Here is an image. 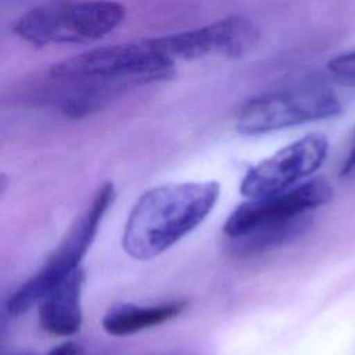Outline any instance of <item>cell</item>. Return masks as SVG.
<instances>
[{"instance_id":"1","label":"cell","mask_w":355,"mask_h":355,"mask_svg":"<svg viewBox=\"0 0 355 355\" xmlns=\"http://www.w3.org/2000/svg\"><path fill=\"white\" fill-rule=\"evenodd\" d=\"M218 182L171 183L146 191L133 205L122 244L136 259H151L194 230L219 197Z\"/></svg>"},{"instance_id":"2","label":"cell","mask_w":355,"mask_h":355,"mask_svg":"<svg viewBox=\"0 0 355 355\" xmlns=\"http://www.w3.org/2000/svg\"><path fill=\"white\" fill-rule=\"evenodd\" d=\"M123 4L114 0H55L31 8L12 31L33 46L94 42L112 32L125 18Z\"/></svg>"},{"instance_id":"3","label":"cell","mask_w":355,"mask_h":355,"mask_svg":"<svg viewBox=\"0 0 355 355\" xmlns=\"http://www.w3.org/2000/svg\"><path fill=\"white\" fill-rule=\"evenodd\" d=\"M341 103L320 80H302L254 96L239 111L236 129L245 136L263 135L306 122L336 116Z\"/></svg>"},{"instance_id":"4","label":"cell","mask_w":355,"mask_h":355,"mask_svg":"<svg viewBox=\"0 0 355 355\" xmlns=\"http://www.w3.org/2000/svg\"><path fill=\"white\" fill-rule=\"evenodd\" d=\"M112 200L114 186L111 183L103 184L87 209L75 220L62 243L43 268L10 297L7 309L11 315L18 316L28 312L33 305L40 302L53 287L73 270L79 269V263L92 245L98 225Z\"/></svg>"},{"instance_id":"5","label":"cell","mask_w":355,"mask_h":355,"mask_svg":"<svg viewBox=\"0 0 355 355\" xmlns=\"http://www.w3.org/2000/svg\"><path fill=\"white\" fill-rule=\"evenodd\" d=\"M173 65L175 61L159 50L154 37L93 49L54 64L49 73L61 78L129 79L144 85L171 76Z\"/></svg>"},{"instance_id":"6","label":"cell","mask_w":355,"mask_h":355,"mask_svg":"<svg viewBox=\"0 0 355 355\" xmlns=\"http://www.w3.org/2000/svg\"><path fill=\"white\" fill-rule=\"evenodd\" d=\"M259 40L258 26L241 14L227 15L197 29L155 37L159 50L172 61L204 55L240 57Z\"/></svg>"},{"instance_id":"7","label":"cell","mask_w":355,"mask_h":355,"mask_svg":"<svg viewBox=\"0 0 355 355\" xmlns=\"http://www.w3.org/2000/svg\"><path fill=\"white\" fill-rule=\"evenodd\" d=\"M327 148L324 136L306 135L248 169L240 190L250 198L282 193L315 172L323 164Z\"/></svg>"},{"instance_id":"8","label":"cell","mask_w":355,"mask_h":355,"mask_svg":"<svg viewBox=\"0 0 355 355\" xmlns=\"http://www.w3.org/2000/svg\"><path fill=\"white\" fill-rule=\"evenodd\" d=\"M331 196L329 182L318 178L277 194L251 198L229 215L223 232L233 239L265 225L309 215L315 208L326 204Z\"/></svg>"},{"instance_id":"9","label":"cell","mask_w":355,"mask_h":355,"mask_svg":"<svg viewBox=\"0 0 355 355\" xmlns=\"http://www.w3.org/2000/svg\"><path fill=\"white\" fill-rule=\"evenodd\" d=\"M85 275L82 269L73 270L39 302L40 326L55 336H72L82 324L80 293Z\"/></svg>"},{"instance_id":"10","label":"cell","mask_w":355,"mask_h":355,"mask_svg":"<svg viewBox=\"0 0 355 355\" xmlns=\"http://www.w3.org/2000/svg\"><path fill=\"white\" fill-rule=\"evenodd\" d=\"M184 308V301H169L147 306L119 305L105 313L101 324L111 336H128L162 324L180 315Z\"/></svg>"},{"instance_id":"11","label":"cell","mask_w":355,"mask_h":355,"mask_svg":"<svg viewBox=\"0 0 355 355\" xmlns=\"http://www.w3.org/2000/svg\"><path fill=\"white\" fill-rule=\"evenodd\" d=\"M312 218L302 215L291 220L265 225L239 237L229 239L230 250L237 257H252L275 250L301 236L311 225Z\"/></svg>"},{"instance_id":"12","label":"cell","mask_w":355,"mask_h":355,"mask_svg":"<svg viewBox=\"0 0 355 355\" xmlns=\"http://www.w3.org/2000/svg\"><path fill=\"white\" fill-rule=\"evenodd\" d=\"M327 69L337 82L355 86V49L331 58L327 64Z\"/></svg>"},{"instance_id":"13","label":"cell","mask_w":355,"mask_h":355,"mask_svg":"<svg viewBox=\"0 0 355 355\" xmlns=\"http://www.w3.org/2000/svg\"><path fill=\"white\" fill-rule=\"evenodd\" d=\"M341 175L347 180H354L355 182V140H354V144H352L344 164H343Z\"/></svg>"},{"instance_id":"14","label":"cell","mask_w":355,"mask_h":355,"mask_svg":"<svg viewBox=\"0 0 355 355\" xmlns=\"http://www.w3.org/2000/svg\"><path fill=\"white\" fill-rule=\"evenodd\" d=\"M78 345L75 343H64L50 351L49 355H78ZM18 355H31V354H18Z\"/></svg>"}]
</instances>
